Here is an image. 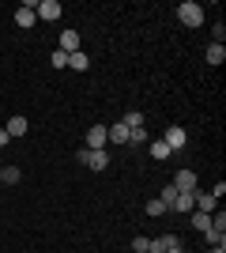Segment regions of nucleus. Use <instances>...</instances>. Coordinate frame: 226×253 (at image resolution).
<instances>
[{
  "label": "nucleus",
  "instance_id": "9b49d317",
  "mask_svg": "<svg viewBox=\"0 0 226 253\" xmlns=\"http://www.w3.org/2000/svg\"><path fill=\"white\" fill-rule=\"evenodd\" d=\"M170 211H185V215L196 211V193H177V201L170 204Z\"/></svg>",
  "mask_w": 226,
  "mask_h": 253
},
{
  "label": "nucleus",
  "instance_id": "4be33fe9",
  "mask_svg": "<svg viewBox=\"0 0 226 253\" xmlns=\"http://www.w3.org/2000/svg\"><path fill=\"white\" fill-rule=\"evenodd\" d=\"M129 144H147V128H129Z\"/></svg>",
  "mask_w": 226,
  "mask_h": 253
},
{
  "label": "nucleus",
  "instance_id": "aec40b11",
  "mask_svg": "<svg viewBox=\"0 0 226 253\" xmlns=\"http://www.w3.org/2000/svg\"><path fill=\"white\" fill-rule=\"evenodd\" d=\"M204 238H207V246H226V242H223V231H215V227H207Z\"/></svg>",
  "mask_w": 226,
  "mask_h": 253
},
{
  "label": "nucleus",
  "instance_id": "cd10ccee",
  "mask_svg": "<svg viewBox=\"0 0 226 253\" xmlns=\"http://www.w3.org/2000/svg\"><path fill=\"white\" fill-rule=\"evenodd\" d=\"M166 253H185V250H181V246H173V250H166Z\"/></svg>",
  "mask_w": 226,
  "mask_h": 253
},
{
  "label": "nucleus",
  "instance_id": "f03ea898",
  "mask_svg": "<svg viewBox=\"0 0 226 253\" xmlns=\"http://www.w3.org/2000/svg\"><path fill=\"white\" fill-rule=\"evenodd\" d=\"M75 159H79L83 167L98 170V174H102V170H106L109 163H113V159H109V151H87V148H79V151H75Z\"/></svg>",
  "mask_w": 226,
  "mask_h": 253
},
{
  "label": "nucleus",
  "instance_id": "4468645a",
  "mask_svg": "<svg viewBox=\"0 0 226 253\" xmlns=\"http://www.w3.org/2000/svg\"><path fill=\"white\" fill-rule=\"evenodd\" d=\"M204 57H207V64H215V68H219V64L226 61V45L211 42V45H207V53H204Z\"/></svg>",
  "mask_w": 226,
  "mask_h": 253
},
{
  "label": "nucleus",
  "instance_id": "393cba45",
  "mask_svg": "<svg viewBox=\"0 0 226 253\" xmlns=\"http://www.w3.org/2000/svg\"><path fill=\"white\" fill-rule=\"evenodd\" d=\"M147 242H151V238H143V234H136V238H132V253H147Z\"/></svg>",
  "mask_w": 226,
  "mask_h": 253
},
{
  "label": "nucleus",
  "instance_id": "5701e85b",
  "mask_svg": "<svg viewBox=\"0 0 226 253\" xmlns=\"http://www.w3.org/2000/svg\"><path fill=\"white\" fill-rule=\"evenodd\" d=\"M159 201H162V204H166V208H170V204H173V201H177V189H173V185H166V189H162V193H159Z\"/></svg>",
  "mask_w": 226,
  "mask_h": 253
},
{
  "label": "nucleus",
  "instance_id": "f257e3e1",
  "mask_svg": "<svg viewBox=\"0 0 226 253\" xmlns=\"http://www.w3.org/2000/svg\"><path fill=\"white\" fill-rule=\"evenodd\" d=\"M177 19H181V27H189V31L204 27V4H196V0H185V4H177Z\"/></svg>",
  "mask_w": 226,
  "mask_h": 253
},
{
  "label": "nucleus",
  "instance_id": "c85d7f7f",
  "mask_svg": "<svg viewBox=\"0 0 226 253\" xmlns=\"http://www.w3.org/2000/svg\"><path fill=\"white\" fill-rule=\"evenodd\" d=\"M0 185H4V181H0Z\"/></svg>",
  "mask_w": 226,
  "mask_h": 253
},
{
  "label": "nucleus",
  "instance_id": "412c9836",
  "mask_svg": "<svg viewBox=\"0 0 226 253\" xmlns=\"http://www.w3.org/2000/svg\"><path fill=\"white\" fill-rule=\"evenodd\" d=\"M166 211H170V208H166L159 197H155V201H147V215H166Z\"/></svg>",
  "mask_w": 226,
  "mask_h": 253
},
{
  "label": "nucleus",
  "instance_id": "7ed1b4c3",
  "mask_svg": "<svg viewBox=\"0 0 226 253\" xmlns=\"http://www.w3.org/2000/svg\"><path fill=\"white\" fill-rule=\"evenodd\" d=\"M106 144H109L106 125H91V128H87V140H83L87 151H106Z\"/></svg>",
  "mask_w": 226,
  "mask_h": 253
},
{
  "label": "nucleus",
  "instance_id": "2eb2a0df",
  "mask_svg": "<svg viewBox=\"0 0 226 253\" xmlns=\"http://www.w3.org/2000/svg\"><path fill=\"white\" fill-rule=\"evenodd\" d=\"M68 68H72V72H87V68H91V57H87L83 49L72 53V57H68Z\"/></svg>",
  "mask_w": 226,
  "mask_h": 253
},
{
  "label": "nucleus",
  "instance_id": "1a4fd4ad",
  "mask_svg": "<svg viewBox=\"0 0 226 253\" xmlns=\"http://www.w3.org/2000/svg\"><path fill=\"white\" fill-rule=\"evenodd\" d=\"M15 23H19L23 31H31L34 23H38V11H34V4H31V0H27V4H23V8L15 11Z\"/></svg>",
  "mask_w": 226,
  "mask_h": 253
},
{
  "label": "nucleus",
  "instance_id": "a211bd4d",
  "mask_svg": "<svg viewBox=\"0 0 226 253\" xmlns=\"http://www.w3.org/2000/svg\"><path fill=\"white\" fill-rule=\"evenodd\" d=\"M121 125H125V128H143V114H140V110H129V114L121 117Z\"/></svg>",
  "mask_w": 226,
  "mask_h": 253
},
{
  "label": "nucleus",
  "instance_id": "dca6fc26",
  "mask_svg": "<svg viewBox=\"0 0 226 253\" xmlns=\"http://www.w3.org/2000/svg\"><path fill=\"white\" fill-rule=\"evenodd\" d=\"M0 181H4V185H19V181H23V170L19 167H0Z\"/></svg>",
  "mask_w": 226,
  "mask_h": 253
},
{
  "label": "nucleus",
  "instance_id": "6e6552de",
  "mask_svg": "<svg viewBox=\"0 0 226 253\" xmlns=\"http://www.w3.org/2000/svg\"><path fill=\"white\" fill-rule=\"evenodd\" d=\"M27 128H31V121L23 114H15V117H8V125H4V132H8L11 140H19V136H27Z\"/></svg>",
  "mask_w": 226,
  "mask_h": 253
},
{
  "label": "nucleus",
  "instance_id": "39448f33",
  "mask_svg": "<svg viewBox=\"0 0 226 253\" xmlns=\"http://www.w3.org/2000/svg\"><path fill=\"white\" fill-rule=\"evenodd\" d=\"M79 31H72V27H68V31H61V38H57V49L61 53H68V57H72V53H79Z\"/></svg>",
  "mask_w": 226,
  "mask_h": 253
},
{
  "label": "nucleus",
  "instance_id": "20e7f679",
  "mask_svg": "<svg viewBox=\"0 0 226 253\" xmlns=\"http://www.w3.org/2000/svg\"><path fill=\"white\" fill-rule=\"evenodd\" d=\"M162 140H166V148H170V151H185V144H189V132H185L181 125H170L166 132H162Z\"/></svg>",
  "mask_w": 226,
  "mask_h": 253
},
{
  "label": "nucleus",
  "instance_id": "a878e982",
  "mask_svg": "<svg viewBox=\"0 0 226 253\" xmlns=\"http://www.w3.org/2000/svg\"><path fill=\"white\" fill-rule=\"evenodd\" d=\"M8 140H11V136L4 132V128H0V148H8Z\"/></svg>",
  "mask_w": 226,
  "mask_h": 253
},
{
  "label": "nucleus",
  "instance_id": "9d476101",
  "mask_svg": "<svg viewBox=\"0 0 226 253\" xmlns=\"http://www.w3.org/2000/svg\"><path fill=\"white\" fill-rule=\"evenodd\" d=\"M61 4H57V0H42V4H38V19H45V23H57L61 19Z\"/></svg>",
  "mask_w": 226,
  "mask_h": 253
},
{
  "label": "nucleus",
  "instance_id": "b1692460",
  "mask_svg": "<svg viewBox=\"0 0 226 253\" xmlns=\"http://www.w3.org/2000/svg\"><path fill=\"white\" fill-rule=\"evenodd\" d=\"M49 64H53V68H68V53H61V49H57L53 57H49Z\"/></svg>",
  "mask_w": 226,
  "mask_h": 253
},
{
  "label": "nucleus",
  "instance_id": "f8f14e48",
  "mask_svg": "<svg viewBox=\"0 0 226 253\" xmlns=\"http://www.w3.org/2000/svg\"><path fill=\"white\" fill-rule=\"evenodd\" d=\"M106 132H109V144H121V148H129V128L121 125V121H117V125H109Z\"/></svg>",
  "mask_w": 226,
  "mask_h": 253
},
{
  "label": "nucleus",
  "instance_id": "423d86ee",
  "mask_svg": "<svg viewBox=\"0 0 226 253\" xmlns=\"http://www.w3.org/2000/svg\"><path fill=\"white\" fill-rule=\"evenodd\" d=\"M170 185H173L177 193H196V174H193L189 167H185V170H177V174H173V181H170Z\"/></svg>",
  "mask_w": 226,
  "mask_h": 253
},
{
  "label": "nucleus",
  "instance_id": "f3484780",
  "mask_svg": "<svg viewBox=\"0 0 226 253\" xmlns=\"http://www.w3.org/2000/svg\"><path fill=\"white\" fill-rule=\"evenodd\" d=\"M151 155H155V159H159V163H162V159H170V155H173V151H170V148H166V140H162V136H159V140H151Z\"/></svg>",
  "mask_w": 226,
  "mask_h": 253
},
{
  "label": "nucleus",
  "instance_id": "ddd939ff",
  "mask_svg": "<svg viewBox=\"0 0 226 253\" xmlns=\"http://www.w3.org/2000/svg\"><path fill=\"white\" fill-rule=\"evenodd\" d=\"M215 197L211 193H196V211H204V215H215Z\"/></svg>",
  "mask_w": 226,
  "mask_h": 253
},
{
  "label": "nucleus",
  "instance_id": "0eeeda50",
  "mask_svg": "<svg viewBox=\"0 0 226 253\" xmlns=\"http://www.w3.org/2000/svg\"><path fill=\"white\" fill-rule=\"evenodd\" d=\"M173 246H181L177 234H159V238H151V242H147V253H166V250H173Z\"/></svg>",
  "mask_w": 226,
  "mask_h": 253
},
{
  "label": "nucleus",
  "instance_id": "bb28decb",
  "mask_svg": "<svg viewBox=\"0 0 226 253\" xmlns=\"http://www.w3.org/2000/svg\"><path fill=\"white\" fill-rule=\"evenodd\" d=\"M211 253H226V246H211Z\"/></svg>",
  "mask_w": 226,
  "mask_h": 253
},
{
  "label": "nucleus",
  "instance_id": "6ab92c4d",
  "mask_svg": "<svg viewBox=\"0 0 226 253\" xmlns=\"http://www.w3.org/2000/svg\"><path fill=\"white\" fill-rule=\"evenodd\" d=\"M193 227H196L200 234H204L207 227H211V215H204V211H193Z\"/></svg>",
  "mask_w": 226,
  "mask_h": 253
}]
</instances>
